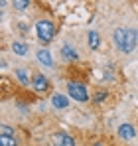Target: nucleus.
Segmentation results:
<instances>
[{"instance_id":"f257e3e1","label":"nucleus","mask_w":138,"mask_h":146,"mask_svg":"<svg viewBox=\"0 0 138 146\" xmlns=\"http://www.w3.org/2000/svg\"><path fill=\"white\" fill-rule=\"evenodd\" d=\"M113 40H115V46L120 51L130 53L132 49L136 48L138 34H136V30H132V28H116L115 34H113Z\"/></svg>"},{"instance_id":"f03ea898","label":"nucleus","mask_w":138,"mask_h":146,"mask_svg":"<svg viewBox=\"0 0 138 146\" xmlns=\"http://www.w3.org/2000/svg\"><path fill=\"white\" fill-rule=\"evenodd\" d=\"M36 32H38V38H40L42 42H51V40H53V34H55L53 24H51L49 20H40V22L36 24Z\"/></svg>"},{"instance_id":"7ed1b4c3","label":"nucleus","mask_w":138,"mask_h":146,"mask_svg":"<svg viewBox=\"0 0 138 146\" xmlns=\"http://www.w3.org/2000/svg\"><path fill=\"white\" fill-rule=\"evenodd\" d=\"M67 91H69V95L75 99V101H79V103H85L89 99V93H87L85 85H81V83H73L71 81L67 85Z\"/></svg>"},{"instance_id":"20e7f679","label":"nucleus","mask_w":138,"mask_h":146,"mask_svg":"<svg viewBox=\"0 0 138 146\" xmlns=\"http://www.w3.org/2000/svg\"><path fill=\"white\" fill-rule=\"evenodd\" d=\"M51 142H53V146H75L73 138H71L69 134H65V132H57V134H53Z\"/></svg>"},{"instance_id":"39448f33","label":"nucleus","mask_w":138,"mask_h":146,"mask_svg":"<svg viewBox=\"0 0 138 146\" xmlns=\"http://www.w3.org/2000/svg\"><path fill=\"white\" fill-rule=\"evenodd\" d=\"M118 136H120V138H124V140H132V138L136 136V130H134V126H132V124L124 122V124H120V126H118Z\"/></svg>"},{"instance_id":"423d86ee","label":"nucleus","mask_w":138,"mask_h":146,"mask_svg":"<svg viewBox=\"0 0 138 146\" xmlns=\"http://www.w3.org/2000/svg\"><path fill=\"white\" fill-rule=\"evenodd\" d=\"M32 87H34L38 93H44V91L47 89V79H46V75L36 73V75H34V79H32Z\"/></svg>"},{"instance_id":"0eeeda50","label":"nucleus","mask_w":138,"mask_h":146,"mask_svg":"<svg viewBox=\"0 0 138 146\" xmlns=\"http://www.w3.org/2000/svg\"><path fill=\"white\" fill-rule=\"evenodd\" d=\"M51 105H53L55 109H67L69 99L65 97V95H61V93H55V95L51 97Z\"/></svg>"},{"instance_id":"6e6552de","label":"nucleus","mask_w":138,"mask_h":146,"mask_svg":"<svg viewBox=\"0 0 138 146\" xmlns=\"http://www.w3.org/2000/svg\"><path fill=\"white\" fill-rule=\"evenodd\" d=\"M38 59H40V63H42V65H46V67H51V65H53L51 53H49L47 49H40V51H38Z\"/></svg>"},{"instance_id":"1a4fd4ad","label":"nucleus","mask_w":138,"mask_h":146,"mask_svg":"<svg viewBox=\"0 0 138 146\" xmlns=\"http://www.w3.org/2000/svg\"><path fill=\"white\" fill-rule=\"evenodd\" d=\"M61 55H63L65 59H69V61H73V59H77V57H79V53H77V51H75L73 48H71L69 44L61 46Z\"/></svg>"},{"instance_id":"9d476101","label":"nucleus","mask_w":138,"mask_h":146,"mask_svg":"<svg viewBox=\"0 0 138 146\" xmlns=\"http://www.w3.org/2000/svg\"><path fill=\"white\" fill-rule=\"evenodd\" d=\"M12 51H14L16 55H26V53H28V46H26L24 42H14V44H12Z\"/></svg>"},{"instance_id":"9b49d317","label":"nucleus","mask_w":138,"mask_h":146,"mask_svg":"<svg viewBox=\"0 0 138 146\" xmlns=\"http://www.w3.org/2000/svg\"><path fill=\"white\" fill-rule=\"evenodd\" d=\"M99 44H101L99 34H97V32H89V48H91V49H97V48H99Z\"/></svg>"},{"instance_id":"f8f14e48","label":"nucleus","mask_w":138,"mask_h":146,"mask_svg":"<svg viewBox=\"0 0 138 146\" xmlns=\"http://www.w3.org/2000/svg\"><path fill=\"white\" fill-rule=\"evenodd\" d=\"M0 146H16V138L14 136H2L0 134Z\"/></svg>"},{"instance_id":"ddd939ff","label":"nucleus","mask_w":138,"mask_h":146,"mask_svg":"<svg viewBox=\"0 0 138 146\" xmlns=\"http://www.w3.org/2000/svg\"><path fill=\"white\" fill-rule=\"evenodd\" d=\"M16 75H18V79H20L22 85H28V83H30V81H28V75H26L24 69H16Z\"/></svg>"},{"instance_id":"4468645a","label":"nucleus","mask_w":138,"mask_h":146,"mask_svg":"<svg viewBox=\"0 0 138 146\" xmlns=\"http://www.w3.org/2000/svg\"><path fill=\"white\" fill-rule=\"evenodd\" d=\"M2 136H14V128H10V126H6V124H2Z\"/></svg>"},{"instance_id":"2eb2a0df","label":"nucleus","mask_w":138,"mask_h":146,"mask_svg":"<svg viewBox=\"0 0 138 146\" xmlns=\"http://www.w3.org/2000/svg\"><path fill=\"white\" fill-rule=\"evenodd\" d=\"M12 4H14V8H18V10H24V8H28V2H26V0H14Z\"/></svg>"},{"instance_id":"dca6fc26","label":"nucleus","mask_w":138,"mask_h":146,"mask_svg":"<svg viewBox=\"0 0 138 146\" xmlns=\"http://www.w3.org/2000/svg\"><path fill=\"white\" fill-rule=\"evenodd\" d=\"M103 99H105V93H99V95L95 97V101H103Z\"/></svg>"},{"instance_id":"f3484780","label":"nucleus","mask_w":138,"mask_h":146,"mask_svg":"<svg viewBox=\"0 0 138 146\" xmlns=\"http://www.w3.org/2000/svg\"><path fill=\"white\" fill-rule=\"evenodd\" d=\"M95 146H101V144H95Z\"/></svg>"}]
</instances>
